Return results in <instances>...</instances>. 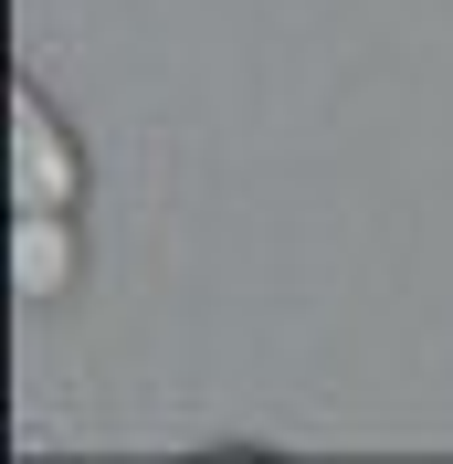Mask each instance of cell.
Segmentation results:
<instances>
[{
  "label": "cell",
  "instance_id": "2",
  "mask_svg": "<svg viewBox=\"0 0 453 464\" xmlns=\"http://www.w3.org/2000/svg\"><path fill=\"white\" fill-rule=\"evenodd\" d=\"M11 275H22L32 306L63 295V275H74V232H63V211H11Z\"/></svg>",
  "mask_w": 453,
  "mask_h": 464
},
{
  "label": "cell",
  "instance_id": "1",
  "mask_svg": "<svg viewBox=\"0 0 453 464\" xmlns=\"http://www.w3.org/2000/svg\"><path fill=\"white\" fill-rule=\"evenodd\" d=\"M74 190H85V169H74L43 85H11V211H63Z\"/></svg>",
  "mask_w": 453,
  "mask_h": 464
}]
</instances>
